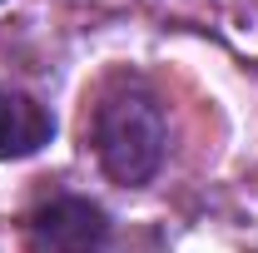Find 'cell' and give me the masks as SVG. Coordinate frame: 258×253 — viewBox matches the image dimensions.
Wrapping results in <instances>:
<instances>
[{
  "label": "cell",
  "instance_id": "1",
  "mask_svg": "<svg viewBox=\"0 0 258 253\" xmlns=\"http://www.w3.org/2000/svg\"><path fill=\"white\" fill-rule=\"evenodd\" d=\"M90 144H95L99 169L114 179V184H149L164 164V144H169V129H164L159 104L134 90L119 85L95 104V119H90Z\"/></svg>",
  "mask_w": 258,
  "mask_h": 253
},
{
  "label": "cell",
  "instance_id": "2",
  "mask_svg": "<svg viewBox=\"0 0 258 253\" xmlns=\"http://www.w3.org/2000/svg\"><path fill=\"white\" fill-rule=\"evenodd\" d=\"M109 238V214L90 199H50L30 214V248L35 253H99Z\"/></svg>",
  "mask_w": 258,
  "mask_h": 253
},
{
  "label": "cell",
  "instance_id": "3",
  "mask_svg": "<svg viewBox=\"0 0 258 253\" xmlns=\"http://www.w3.org/2000/svg\"><path fill=\"white\" fill-rule=\"evenodd\" d=\"M55 134V114L45 104H35L20 90L0 85V159H30L50 144Z\"/></svg>",
  "mask_w": 258,
  "mask_h": 253
}]
</instances>
